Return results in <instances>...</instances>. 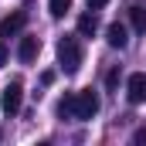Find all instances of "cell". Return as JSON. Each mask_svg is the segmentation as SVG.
Wrapping results in <instances>:
<instances>
[{"mask_svg":"<svg viewBox=\"0 0 146 146\" xmlns=\"http://www.w3.org/2000/svg\"><path fill=\"white\" fill-rule=\"evenodd\" d=\"M58 61H61V68L68 75H75L78 68H82V44H78V37L65 34L61 41H58Z\"/></svg>","mask_w":146,"mask_h":146,"instance_id":"1","label":"cell"},{"mask_svg":"<svg viewBox=\"0 0 146 146\" xmlns=\"http://www.w3.org/2000/svg\"><path fill=\"white\" fill-rule=\"evenodd\" d=\"M21 102H24V85L14 78V82H7L3 92H0V109H3V115H17V112H21Z\"/></svg>","mask_w":146,"mask_h":146,"instance_id":"2","label":"cell"},{"mask_svg":"<svg viewBox=\"0 0 146 146\" xmlns=\"http://www.w3.org/2000/svg\"><path fill=\"white\" fill-rule=\"evenodd\" d=\"M99 109H102V99H99V92H92V88H85V92H75V119H92Z\"/></svg>","mask_w":146,"mask_h":146,"instance_id":"3","label":"cell"},{"mask_svg":"<svg viewBox=\"0 0 146 146\" xmlns=\"http://www.w3.org/2000/svg\"><path fill=\"white\" fill-rule=\"evenodd\" d=\"M126 99H129L133 106L146 102V75H143V72L129 75V82H126Z\"/></svg>","mask_w":146,"mask_h":146,"instance_id":"4","label":"cell"},{"mask_svg":"<svg viewBox=\"0 0 146 146\" xmlns=\"http://www.w3.org/2000/svg\"><path fill=\"white\" fill-rule=\"evenodd\" d=\"M24 24H27V14L24 10H14V14H7L3 21H0V37H14L24 31Z\"/></svg>","mask_w":146,"mask_h":146,"instance_id":"5","label":"cell"},{"mask_svg":"<svg viewBox=\"0 0 146 146\" xmlns=\"http://www.w3.org/2000/svg\"><path fill=\"white\" fill-rule=\"evenodd\" d=\"M37 51H41V41H37L34 34H27V37H21V44H17V58L24 61V65H34V58H37Z\"/></svg>","mask_w":146,"mask_h":146,"instance_id":"6","label":"cell"},{"mask_svg":"<svg viewBox=\"0 0 146 146\" xmlns=\"http://www.w3.org/2000/svg\"><path fill=\"white\" fill-rule=\"evenodd\" d=\"M106 41H109V48H119V51H122V48L129 44V31L115 21V24H109V27H106Z\"/></svg>","mask_w":146,"mask_h":146,"instance_id":"7","label":"cell"},{"mask_svg":"<svg viewBox=\"0 0 146 146\" xmlns=\"http://www.w3.org/2000/svg\"><path fill=\"white\" fill-rule=\"evenodd\" d=\"M129 21L136 34H146V7H129Z\"/></svg>","mask_w":146,"mask_h":146,"instance_id":"8","label":"cell"},{"mask_svg":"<svg viewBox=\"0 0 146 146\" xmlns=\"http://www.w3.org/2000/svg\"><path fill=\"white\" fill-rule=\"evenodd\" d=\"M95 27H99L95 14H82V17H78V34H82V37H92V34H95Z\"/></svg>","mask_w":146,"mask_h":146,"instance_id":"9","label":"cell"},{"mask_svg":"<svg viewBox=\"0 0 146 146\" xmlns=\"http://www.w3.org/2000/svg\"><path fill=\"white\" fill-rule=\"evenodd\" d=\"M58 119H75V95H65L58 102Z\"/></svg>","mask_w":146,"mask_h":146,"instance_id":"10","label":"cell"},{"mask_svg":"<svg viewBox=\"0 0 146 146\" xmlns=\"http://www.w3.org/2000/svg\"><path fill=\"white\" fill-rule=\"evenodd\" d=\"M72 10V0H48V14L51 17H65Z\"/></svg>","mask_w":146,"mask_h":146,"instance_id":"11","label":"cell"},{"mask_svg":"<svg viewBox=\"0 0 146 146\" xmlns=\"http://www.w3.org/2000/svg\"><path fill=\"white\" fill-rule=\"evenodd\" d=\"M119 85V68H112L109 75H106V88H115Z\"/></svg>","mask_w":146,"mask_h":146,"instance_id":"12","label":"cell"},{"mask_svg":"<svg viewBox=\"0 0 146 146\" xmlns=\"http://www.w3.org/2000/svg\"><path fill=\"white\" fill-rule=\"evenodd\" d=\"M133 143H146V126H143V129H136V133H133Z\"/></svg>","mask_w":146,"mask_h":146,"instance_id":"13","label":"cell"},{"mask_svg":"<svg viewBox=\"0 0 146 146\" xmlns=\"http://www.w3.org/2000/svg\"><path fill=\"white\" fill-rule=\"evenodd\" d=\"M106 3H109V0H88V10H102Z\"/></svg>","mask_w":146,"mask_h":146,"instance_id":"14","label":"cell"},{"mask_svg":"<svg viewBox=\"0 0 146 146\" xmlns=\"http://www.w3.org/2000/svg\"><path fill=\"white\" fill-rule=\"evenodd\" d=\"M3 65H7V48L0 44V68H3Z\"/></svg>","mask_w":146,"mask_h":146,"instance_id":"15","label":"cell"}]
</instances>
